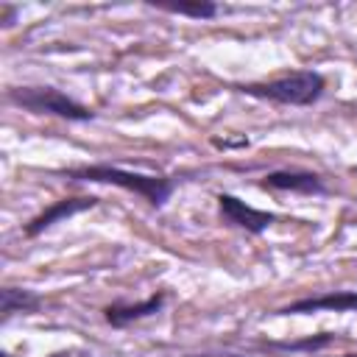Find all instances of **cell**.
I'll return each mask as SVG.
<instances>
[{
  "instance_id": "obj_8",
  "label": "cell",
  "mask_w": 357,
  "mask_h": 357,
  "mask_svg": "<svg viewBox=\"0 0 357 357\" xmlns=\"http://www.w3.org/2000/svg\"><path fill=\"white\" fill-rule=\"evenodd\" d=\"M262 190L271 192H296V195H326V181L312 173V170H298V167H284V170H271L257 181Z\"/></svg>"
},
{
  "instance_id": "obj_4",
  "label": "cell",
  "mask_w": 357,
  "mask_h": 357,
  "mask_svg": "<svg viewBox=\"0 0 357 357\" xmlns=\"http://www.w3.org/2000/svg\"><path fill=\"white\" fill-rule=\"evenodd\" d=\"M215 201H218V215H220V220H223L226 226L243 229L245 234H254V237L265 234V231L279 220L276 212L257 209V206L245 204L243 198H237V195H231V192H218Z\"/></svg>"
},
{
  "instance_id": "obj_12",
  "label": "cell",
  "mask_w": 357,
  "mask_h": 357,
  "mask_svg": "<svg viewBox=\"0 0 357 357\" xmlns=\"http://www.w3.org/2000/svg\"><path fill=\"white\" fill-rule=\"evenodd\" d=\"M17 14H20V6H14V3H0V22H3V28H11V25L17 22Z\"/></svg>"
},
{
  "instance_id": "obj_11",
  "label": "cell",
  "mask_w": 357,
  "mask_h": 357,
  "mask_svg": "<svg viewBox=\"0 0 357 357\" xmlns=\"http://www.w3.org/2000/svg\"><path fill=\"white\" fill-rule=\"evenodd\" d=\"M337 340L335 332H318V335H307L298 340H282V343H271V349H287V351H307V354H318L321 349L332 346Z\"/></svg>"
},
{
  "instance_id": "obj_6",
  "label": "cell",
  "mask_w": 357,
  "mask_h": 357,
  "mask_svg": "<svg viewBox=\"0 0 357 357\" xmlns=\"http://www.w3.org/2000/svg\"><path fill=\"white\" fill-rule=\"evenodd\" d=\"M312 312H357V290H326L301 296L273 310V315H312Z\"/></svg>"
},
{
  "instance_id": "obj_3",
  "label": "cell",
  "mask_w": 357,
  "mask_h": 357,
  "mask_svg": "<svg viewBox=\"0 0 357 357\" xmlns=\"http://www.w3.org/2000/svg\"><path fill=\"white\" fill-rule=\"evenodd\" d=\"M6 100L22 112L47 114V117H59L67 123H89L98 117V112L92 106L75 100L73 95L61 92L59 86H8Z\"/></svg>"
},
{
  "instance_id": "obj_15",
  "label": "cell",
  "mask_w": 357,
  "mask_h": 357,
  "mask_svg": "<svg viewBox=\"0 0 357 357\" xmlns=\"http://www.w3.org/2000/svg\"><path fill=\"white\" fill-rule=\"evenodd\" d=\"M307 357H321V354H307ZM335 357H357V351H346V354H335Z\"/></svg>"
},
{
  "instance_id": "obj_9",
  "label": "cell",
  "mask_w": 357,
  "mask_h": 357,
  "mask_svg": "<svg viewBox=\"0 0 357 357\" xmlns=\"http://www.w3.org/2000/svg\"><path fill=\"white\" fill-rule=\"evenodd\" d=\"M42 304H45V298L36 290L11 287V284H6L0 290V312H3V321L14 318V315H33V312L42 310Z\"/></svg>"
},
{
  "instance_id": "obj_5",
  "label": "cell",
  "mask_w": 357,
  "mask_h": 357,
  "mask_svg": "<svg viewBox=\"0 0 357 357\" xmlns=\"http://www.w3.org/2000/svg\"><path fill=\"white\" fill-rule=\"evenodd\" d=\"M98 204H100V198H98V195H67V198H59V201H53L50 206H45L39 215H33V218L22 226V234L33 240V237L45 234L47 229H53L56 223L70 220L73 215L89 212V209H95Z\"/></svg>"
},
{
  "instance_id": "obj_7",
  "label": "cell",
  "mask_w": 357,
  "mask_h": 357,
  "mask_svg": "<svg viewBox=\"0 0 357 357\" xmlns=\"http://www.w3.org/2000/svg\"><path fill=\"white\" fill-rule=\"evenodd\" d=\"M165 304H167V293L165 290H153L142 301H112V304L103 307V321L112 329H126L131 324H139L145 318L159 315L165 310Z\"/></svg>"
},
{
  "instance_id": "obj_1",
  "label": "cell",
  "mask_w": 357,
  "mask_h": 357,
  "mask_svg": "<svg viewBox=\"0 0 357 357\" xmlns=\"http://www.w3.org/2000/svg\"><path fill=\"white\" fill-rule=\"evenodd\" d=\"M56 176L67 178V181H86V184H109L126 192H134L137 198H142L151 209H162L173 190H176V178L173 176H156V173H139V170H126L109 162H98V165H78V167H64L56 170Z\"/></svg>"
},
{
  "instance_id": "obj_10",
  "label": "cell",
  "mask_w": 357,
  "mask_h": 357,
  "mask_svg": "<svg viewBox=\"0 0 357 357\" xmlns=\"http://www.w3.org/2000/svg\"><path fill=\"white\" fill-rule=\"evenodd\" d=\"M156 6L159 11H167V14H178V17H190V20H215L220 14V6L212 3V0H184V3H151Z\"/></svg>"
},
{
  "instance_id": "obj_14",
  "label": "cell",
  "mask_w": 357,
  "mask_h": 357,
  "mask_svg": "<svg viewBox=\"0 0 357 357\" xmlns=\"http://www.w3.org/2000/svg\"><path fill=\"white\" fill-rule=\"evenodd\" d=\"M184 357H248V354H240V351H190Z\"/></svg>"
},
{
  "instance_id": "obj_2",
  "label": "cell",
  "mask_w": 357,
  "mask_h": 357,
  "mask_svg": "<svg viewBox=\"0 0 357 357\" xmlns=\"http://www.w3.org/2000/svg\"><path fill=\"white\" fill-rule=\"evenodd\" d=\"M229 89L248 95L254 100H268V103H279V106H312L324 98L326 78L318 70H290L284 75L265 78V81L229 84Z\"/></svg>"
},
{
  "instance_id": "obj_13",
  "label": "cell",
  "mask_w": 357,
  "mask_h": 357,
  "mask_svg": "<svg viewBox=\"0 0 357 357\" xmlns=\"http://www.w3.org/2000/svg\"><path fill=\"white\" fill-rule=\"evenodd\" d=\"M47 357H98V354L95 351H86V349H59V351H53Z\"/></svg>"
}]
</instances>
